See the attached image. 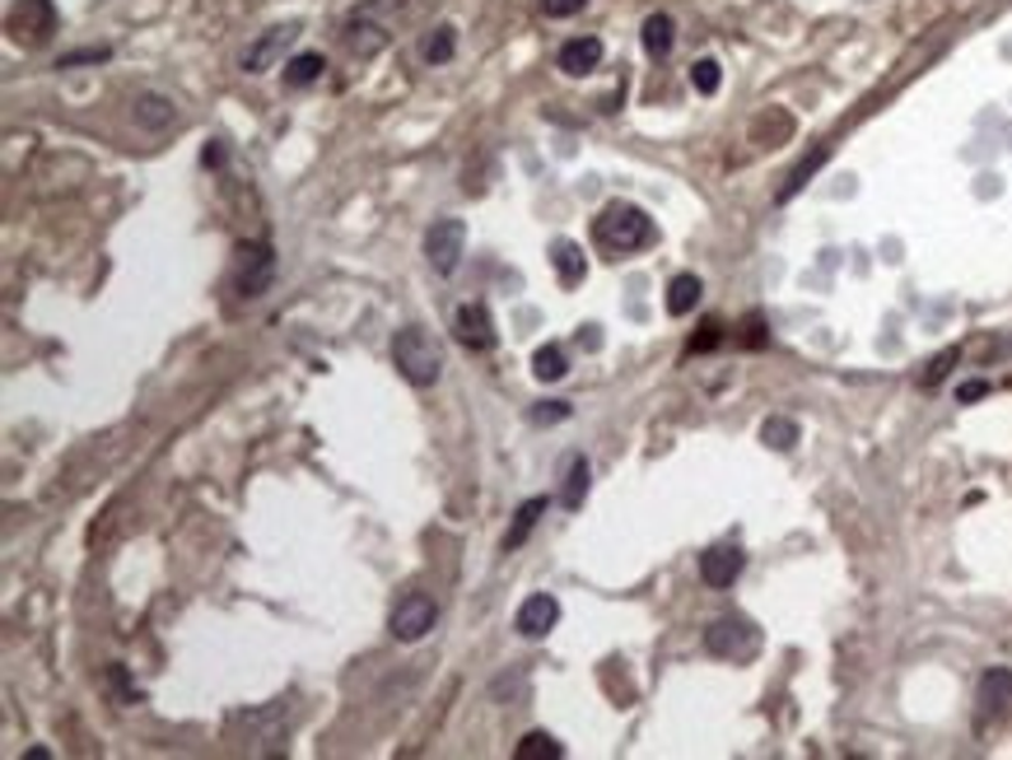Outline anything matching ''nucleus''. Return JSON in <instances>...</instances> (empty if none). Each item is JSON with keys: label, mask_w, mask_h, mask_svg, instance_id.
<instances>
[{"label": "nucleus", "mask_w": 1012, "mask_h": 760, "mask_svg": "<svg viewBox=\"0 0 1012 760\" xmlns=\"http://www.w3.org/2000/svg\"><path fill=\"white\" fill-rule=\"evenodd\" d=\"M10 33H14V43H28V47L47 43L57 33V5L51 0H14Z\"/></svg>", "instance_id": "obj_7"}, {"label": "nucleus", "mask_w": 1012, "mask_h": 760, "mask_svg": "<svg viewBox=\"0 0 1012 760\" xmlns=\"http://www.w3.org/2000/svg\"><path fill=\"white\" fill-rule=\"evenodd\" d=\"M294 38H299V24H275V28H267L248 51H243V71H248V75L271 71V66L285 57V47H290Z\"/></svg>", "instance_id": "obj_9"}, {"label": "nucleus", "mask_w": 1012, "mask_h": 760, "mask_svg": "<svg viewBox=\"0 0 1012 760\" xmlns=\"http://www.w3.org/2000/svg\"><path fill=\"white\" fill-rule=\"evenodd\" d=\"M201 164H205V168H220V164H224V150H220V141H211V145H205Z\"/></svg>", "instance_id": "obj_36"}, {"label": "nucleus", "mask_w": 1012, "mask_h": 760, "mask_svg": "<svg viewBox=\"0 0 1012 760\" xmlns=\"http://www.w3.org/2000/svg\"><path fill=\"white\" fill-rule=\"evenodd\" d=\"M588 480H592V466L584 453H569L565 458V490H561V504L574 513V509H584V499H588Z\"/></svg>", "instance_id": "obj_15"}, {"label": "nucleus", "mask_w": 1012, "mask_h": 760, "mask_svg": "<svg viewBox=\"0 0 1012 760\" xmlns=\"http://www.w3.org/2000/svg\"><path fill=\"white\" fill-rule=\"evenodd\" d=\"M555 620H561V602H555L551 593H532V597L518 607L514 630H518L522 639H542V634L555 630Z\"/></svg>", "instance_id": "obj_10"}, {"label": "nucleus", "mask_w": 1012, "mask_h": 760, "mask_svg": "<svg viewBox=\"0 0 1012 760\" xmlns=\"http://www.w3.org/2000/svg\"><path fill=\"white\" fill-rule=\"evenodd\" d=\"M532 373L542 378V383H561V378L569 373V359H565L561 345H542V351L532 355Z\"/></svg>", "instance_id": "obj_23"}, {"label": "nucleus", "mask_w": 1012, "mask_h": 760, "mask_svg": "<svg viewBox=\"0 0 1012 760\" xmlns=\"http://www.w3.org/2000/svg\"><path fill=\"white\" fill-rule=\"evenodd\" d=\"M322 71H327V61H322V51H299L290 66H285V80L294 84V90H304V84H313V80H322Z\"/></svg>", "instance_id": "obj_24"}, {"label": "nucleus", "mask_w": 1012, "mask_h": 760, "mask_svg": "<svg viewBox=\"0 0 1012 760\" xmlns=\"http://www.w3.org/2000/svg\"><path fill=\"white\" fill-rule=\"evenodd\" d=\"M345 47L364 61V57H374V51L388 47V33H383L378 24H345Z\"/></svg>", "instance_id": "obj_20"}, {"label": "nucleus", "mask_w": 1012, "mask_h": 760, "mask_svg": "<svg viewBox=\"0 0 1012 760\" xmlns=\"http://www.w3.org/2000/svg\"><path fill=\"white\" fill-rule=\"evenodd\" d=\"M84 61H108V47H90V51H71V57H61L57 71H71V66H84Z\"/></svg>", "instance_id": "obj_33"}, {"label": "nucleus", "mask_w": 1012, "mask_h": 760, "mask_svg": "<svg viewBox=\"0 0 1012 760\" xmlns=\"http://www.w3.org/2000/svg\"><path fill=\"white\" fill-rule=\"evenodd\" d=\"M985 392H989V383H980V378H975V383H962V388H956V402H980Z\"/></svg>", "instance_id": "obj_34"}, {"label": "nucleus", "mask_w": 1012, "mask_h": 760, "mask_svg": "<svg viewBox=\"0 0 1012 760\" xmlns=\"http://www.w3.org/2000/svg\"><path fill=\"white\" fill-rule=\"evenodd\" d=\"M691 84H695V94H719V84H723V75H719V61L714 57H701L691 66Z\"/></svg>", "instance_id": "obj_27"}, {"label": "nucleus", "mask_w": 1012, "mask_h": 760, "mask_svg": "<svg viewBox=\"0 0 1012 760\" xmlns=\"http://www.w3.org/2000/svg\"><path fill=\"white\" fill-rule=\"evenodd\" d=\"M956 359H962V351H942V355L933 359V365H929V373H923V388H938L942 378H948V369L956 365Z\"/></svg>", "instance_id": "obj_30"}, {"label": "nucleus", "mask_w": 1012, "mask_h": 760, "mask_svg": "<svg viewBox=\"0 0 1012 760\" xmlns=\"http://www.w3.org/2000/svg\"><path fill=\"white\" fill-rule=\"evenodd\" d=\"M452 51H458V28H452V24H439V28H434L429 38L421 43V57H425L429 66H448Z\"/></svg>", "instance_id": "obj_21"}, {"label": "nucleus", "mask_w": 1012, "mask_h": 760, "mask_svg": "<svg viewBox=\"0 0 1012 760\" xmlns=\"http://www.w3.org/2000/svg\"><path fill=\"white\" fill-rule=\"evenodd\" d=\"M275 281V252L271 244H238L234 252V289L238 299H261Z\"/></svg>", "instance_id": "obj_4"}, {"label": "nucleus", "mask_w": 1012, "mask_h": 760, "mask_svg": "<svg viewBox=\"0 0 1012 760\" xmlns=\"http://www.w3.org/2000/svg\"><path fill=\"white\" fill-rule=\"evenodd\" d=\"M551 509V499L546 495H532V499H522L518 513H514V527H509V537H504V550H518L522 542L532 537V527L542 523V513Z\"/></svg>", "instance_id": "obj_16"}, {"label": "nucleus", "mask_w": 1012, "mask_h": 760, "mask_svg": "<svg viewBox=\"0 0 1012 760\" xmlns=\"http://www.w3.org/2000/svg\"><path fill=\"white\" fill-rule=\"evenodd\" d=\"M705 653H714V658H723V663H752L756 653H761V630H756V620H746V616H719V620H709V630H705Z\"/></svg>", "instance_id": "obj_3"}, {"label": "nucleus", "mask_w": 1012, "mask_h": 760, "mask_svg": "<svg viewBox=\"0 0 1012 760\" xmlns=\"http://www.w3.org/2000/svg\"><path fill=\"white\" fill-rule=\"evenodd\" d=\"M798 420H789V416H770L761 425V443L765 448H775V453H789V448H798Z\"/></svg>", "instance_id": "obj_22"}, {"label": "nucleus", "mask_w": 1012, "mask_h": 760, "mask_svg": "<svg viewBox=\"0 0 1012 760\" xmlns=\"http://www.w3.org/2000/svg\"><path fill=\"white\" fill-rule=\"evenodd\" d=\"M551 262H555V275H561V285H565V289L584 285L588 262H584V248L574 244V238H555V248H551Z\"/></svg>", "instance_id": "obj_14"}, {"label": "nucleus", "mask_w": 1012, "mask_h": 760, "mask_svg": "<svg viewBox=\"0 0 1012 760\" xmlns=\"http://www.w3.org/2000/svg\"><path fill=\"white\" fill-rule=\"evenodd\" d=\"M639 38H644V51H649L654 61H662L668 51L676 47V24H672V14H649L639 28Z\"/></svg>", "instance_id": "obj_18"}, {"label": "nucleus", "mask_w": 1012, "mask_h": 760, "mask_svg": "<svg viewBox=\"0 0 1012 760\" xmlns=\"http://www.w3.org/2000/svg\"><path fill=\"white\" fill-rule=\"evenodd\" d=\"M108 686L117 690V700H121V704H136V700H141V690H136V686L127 681V667H121V663H113V667H108Z\"/></svg>", "instance_id": "obj_28"}, {"label": "nucleus", "mask_w": 1012, "mask_h": 760, "mask_svg": "<svg viewBox=\"0 0 1012 760\" xmlns=\"http://www.w3.org/2000/svg\"><path fill=\"white\" fill-rule=\"evenodd\" d=\"M434 620H439V607H434V597L429 593H407L392 607L388 616V630L392 639H401V644H415V639H425L434 630Z\"/></svg>", "instance_id": "obj_5"}, {"label": "nucleus", "mask_w": 1012, "mask_h": 760, "mask_svg": "<svg viewBox=\"0 0 1012 760\" xmlns=\"http://www.w3.org/2000/svg\"><path fill=\"white\" fill-rule=\"evenodd\" d=\"M462 248H467V224L462 219H434L429 229H425V257H429V266L439 271V275H452L462 262Z\"/></svg>", "instance_id": "obj_6"}, {"label": "nucleus", "mask_w": 1012, "mask_h": 760, "mask_svg": "<svg viewBox=\"0 0 1012 760\" xmlns=\"http://www.w3.org/2000/svg\"><path fill=\"white\" fill-rule=\"evenodd\" d=\"M532 425H555V420H569V402H542L528 411Z\"/></svg>", "instance_id": "obj_29"}, {"label": "nucleus", "mask_w": 1012, "mask_h": 760, "mask_svg": "<svg viewBox=\"0 0 1012 760\" xmlns=\"http://www.w3.org/2000/svg\"><path fill=\"white\" fill-rule=\"evenodd\" d=\"M592 238H598L602 252L625 257V252H639V248L658 244V229H654L649 211H639V205H631V201H612L598 219H592Z\"/></svg>", "instance_id": "obj_1"}, {"label": "nucleus", "mask_w": 1012, "mask_h": 760, "mask_svg": "<svg viewBox=\"0 0 1012 760\" xmlns=\"http://www.w3.org/2000/svg\"><path fill=\"white\" fill-rule=\"evenodd\" d=\"M588 5V0H546V20H569V14H579Z\"/></svg>", "instance_id": "obj_32"}, {"label": "nucleus", "mask_w": 1012, "mask_h": 760, "mask_svg": "<svg viewBox=\"0 0 1012 760\" xmlns=\"http://www.w3.org/2000/svg\"><path fill=\"white\" fill-rule=\"evenodd\" d=\"M826 159H831V145H822V150H812L808 159H802V164H798V168L789 173V182H784V192H779V201H793V197L802 192V187H808V178H812V173L822 168Z\"/></svg>", "instance_id": "obj_25"}, {"label": "nucleus", "mask_w": 1012, "mask_h": 760, "mask_svg": "<svg viewBox=\"0 0 1012 760\" xmlns=\"http://www.w3.org/2000/svg\"><path fill=\"white\" fill-rule=\"evenodd\" d=\"M1008 700H1012V672L1008 667H989L980 677V690H975V714H980V723L993 719V714H1003Z\"/></svg>", "instance_id": "obj_12"}, {"label": "nucleus", "mask_w": 1012, "mask_h": 760, "mask_svg": "<svg viewBox=\"0 0 1012 760\" xmlns=\"http://www.w3.org/2000/svg\"><path fill=\"white\" fill-rule=\"evenodd\" d=\"M746 345H765V322H761V313L746 318Z\"/></svg>", "instance_id": "obj_35"}, {"label": "nucleus", "mask_w": 1012, "mask_h": 760, "mask_svg": "<svg viewBox=\"0 0 1012 760\" xmlns=\"http://www.w3.org/2000/svg\"><path fill=\"white\" fill-rule=\"evenodd\" d=\"M742 565H746V556L738 546H709L701 556V579L709 583V589H732L738 574H742Z\"/></svg>", "instance_id": "obj_11"}, {"label": "nucleus", "mask_w": 1012, "mask_h": 760, "mask_svg": "<svg viewBox=\"0 0 1012 760\" xmlns=\"http://www.w3.org/2000/svg\"><path fill=\"white\" fill-rule=\"evenodd\" d=\"M719 341H723V326H719V322L709 318V322L701 326V336L691 341V355H701V351H714V345H719Z\"/></svg>", "instance_id": "obj_31"}, {"label": "nucleus", "mask_w": 1012, "mask_h": 760, "mask_svg": "<svg viewBox=\"0 0 1012 760\" xmlns=\"http://www.w3.org/2000/svg\"><path fill=\"white\" fill-rule=\"evenodd\" d=\"M602 57H607L602 38H592V33H588V38H569V43L561 47V57H555V61H561V71H565V75H592V71L602 66Z\"/></svg>", "instance_id": "obj_13"}, {"label": "nucleus", "mask_w": 1012, "mask_h": 760, "mask_svg": "<svg viewBox=\"0 0 1012 760\" xmlns=\"http://www.w3.org/2000/svg\"><path fill=\"white\" fill-rule=\"evenodd\" d=\"M392 359L411 388H429V383H439V373H444V351L425 326H401L397 341H392Z\"/></svg>", "instance_id": "obj_2"}, {"label": "nucleus", "mask_w": 1012, "mask_h": 760, "mask_svg": "<svg viewBox=\"0 0 1012 760\" xmlns=\"http://www.w3.org/2000/svg\"><path fill=\"white\" fill-rule=\"evenodd\" d=\"M514 756H518V760H561L565 747H561V741H555L551 733H528V737H522L518 747H514Z\"/></svg>", "instance_id": "obj_26"}, {"label": "nucleus", "mask_w": 1012, "mask_h": 760, "mask_svg": "<svg viewBox=\"0 0 1012 760\" xmlns=\"http://www.w3.org/2000/svg\"><path fill=\"white\" fill-rule=\"evenodd\" d=\"M452 336H458L467 351H495V318H491V308L485 304H462L458 313H452Z\"/></svg>", "instance_id": "obj_8"}, {"label": "nucleus", "mask_w": 1012, "mask_h": 760, "mask_svg": "<svg viewBox=\"0 0 1012 760\" xmlns=\"http://www.w3.org/2000/svg\"><path fill=\"white\" fill-rule=\"evenodd\" d=\"M131 112H136V127H145V131H168L178 122V112H173V103L164 94H141Z\"/></svg>", "instance_id": "obj_17"}, {"label": "nucleus", "mask_w": 1012, "mask_h": 760, "mask_svg": "<svg viewBox=\"0 0 1012 760\" xmlns=\"http://www.w3.org/2000/svg\"><path fill=\"white\" fill-rule=\"evenodd\" d=\"M701 295H705L701 275H691V271H682V275H672V281H668V313H672V318H686L691 308L701 304Z\"/></svg>", "instance_id": "obj_19"}]
</instances>
